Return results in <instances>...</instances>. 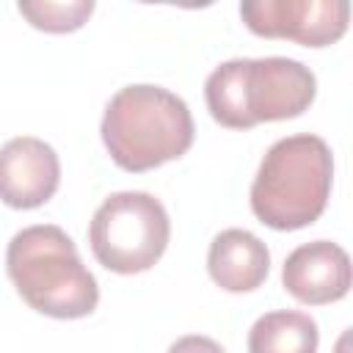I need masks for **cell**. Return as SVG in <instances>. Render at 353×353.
I'll use <instances>...</instances> for the list:
<instances>
[{"mask_svg": "<svg viewBox=\"0 0 353 353\" xmlns=\"http://www.w3.org/2000/svg\"><path fill=\"white\" fill-rule=\"evenodd\" d=\"M243 108L248 124L281 121L301 116L317 94V80L309 66L295 58L268 55L243 58Z\"/></svg>", "mask_w": 353, "mask_h": 353, "instance_id": "5b68a950", "label": "cell"}, {"mask_svg": "<svg viewBox=\"0 0 353 353\" xmlns=\"http://www.w3.org/2000/svg\"><path fill=\"white\" fill-rule=\"evenodd\" d=\"M171 221L165 207L143 190L110 193L94 212L88 243L97 262L113 273H143L165 251Z\"/></svg>", "mask_w": 353, "mask_h": 353, "instance_id": "277c9868", "label": "cell"}, {"mask_svg": "<svg viewBox=\"0 0 353 353\" xmlns=\"http://www.w3.org/2000/svg\"><path fill=\"white\" fill-rule=\"evenodd\" d=\"M334 157L320 135H287L276 141L251 182L254 215L279 232L314 223L331 196Z\"/></svg>", "mask_w": 353, "mask_h": 353, "instance_id": "3957f363", "label": "cell"}, {"mask_svg": "<svg viewBox=\"0 0 353 353\" xmlns=\"http://www.w3.org/2000/svg\"><path fill=\"white\" fill-rule=\"evenodd\" d=\"M317 323L306 312H268L248 331V353H317Z\"/></svg>", "mask_w": 353, "mask_h": 353, "instance_id": "30bf717a", "label": "cell"}, {"mask_svg": "<svg viewBox=\"0 0 353 353\" xmlns=\"http://www.w3.org/2000/svg\"><path fill=\"white\" fill-rule=\"evenodd\" d=\"M168 353H226L215 339L210 336H201V334H188V336H179Z\"/></svg>", "mask_w": 353, "mask_h": 353, "instance_id": "4fadbf2b", "label": "cell"}, {"mask_svg": "<svg viewBox=\"0 0 353 353\" xmlns=\"http://www.w3.org/2000/svg\"><path fill=\"white\" fill-rule=\"evenodd\" d=\"M240 17L251 33L292 39L303 47H325L345 36L350 22L347 0H245Z\"/></svg>", "mask_w": 353, "mask_h": 353, "instance_id": "8992f818", "label": "cell"}, {"mask_svg": "<svg viewBox=\"0 0 353 353\" xmlns=\"http://www.w3.org/2000/svg\"><path fill=\"white\" fill-rule=\"evenodd\" d=\"M6 270L22 301L47 317L77 320L99 303L97 279L61 226L36 223L17 232L6 251Z\"/></svg>", "mask_w": 353, "mask_h": 353, "instance_id": "6da1fadb", "label": "cell"}, {"mask_svg": "<svg viewBox=\"0 0 353 353\" xmlns=\"http://www.w3.org/2000/svg\"><path fill=\"white\" fill-rule=\"evenodd\" d=\"M102 143L110 160L132 174L182 157L193 143V116L168 88L135 83L119 88L102 116Z\"/></svg>", "mask_w": 353, "mask_h": 353, "instance_id": "7a4b0ae2", "label": "cell"}, {"mask_svg": "<svg viewBox=\"0 0 353 353\" xmlns=\"http://www.w3.org/2000/svg\"><path fill=\"white\" fill-rule=\"evenodd\" d=\"M61 182V163L50 143L33 135L0 146V201L14 210H33L52 199Z\"/></svg>", "mask_w": 353, "mask_h": 353, "instance_id": "52a82bcc", "label": "cell"}, {"mask_svg": "<svg viewBox=\"0 0 353 353\" xmlns=\"http://www.w3.org/2000/svg\"><path fill=\"white\" fill-rule=\"evenodd\" d=\"M207 270L221 290L251 292L268 279L270 251L248 229H223L210 243Z\"/></svg>", "mask_w": 353, "mask_h": 353, "instance_id": "9c48e42d", "label": "cell"}, {"mask_svg": "<svg viewBox=\"0 0 353 353\" xmlns=\"http://www.w3.org/2000/svg\"><path fill=\"white\" fill-rule=\"evenodd\" d=\"M94 0H19V14L39 30L69 33L91 17Z\"/></svg>", "mask_w": 353, "mask_h": 353, "instance_id": "7c38bea8", "label": "cell"}, {"mask_svg": "<svg viewBox=\"0 0 353 353\" xmlns=\"http://www.w3.org/2000/svg\"><path fill=\"white\" fill-rule=\"evenodd\" d=\"M240 74H243V58H232V61H223L221 66H215L204 83V99H207L212 119L232 130L251 127L245 119V108H243Z\"/></svg>", "mask_w": 353, "mask_h": 353, "instance_id": "8fae6325", "label": "cell"}, {"mask_svg": "<svg viewBox=\"0 0 353 353\" xmlns=\"http://www.w3.org/2000/svg\"><path fill=\"white\" fill-rule=\"evenodd\" d=\"M284 290L309 306L331 303L350 290V256L331 240H314L298 245L281 268Z\"/></svg>", "mask_w": 353, "mask_h": 353, "instance_id": "ba28073f", "label": "cell"}]
</instances>
